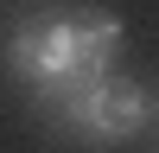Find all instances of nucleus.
Returning a JSON list of instances; mask_svg holds the SVG:
<instances>
[{
	"label": "nucleus",
	"mask_w": 159,
	"mask_h": 153,
	"mask_svg": "<svg viewBox=\"0 0 159 153\" xmlns=\"http://www.w3.org/2000/svg\"><path fill=\"white\" fill-rule=\"evenodd\" d=\"M121 58V19L102 7H45L13 26L7 38V70L32 96L38 115H51L64 96L102 83Z\"/></svg>",
	"instance_id": "nucleus-1"
},
{
	"label": "nucleus",
	"mask_w": 159,
	"mask_h": 153,
	"mask_svg": "<svg viewBox=\"0 0 159 153\" xmlns=\"http://www.w3.org/2000/svg\"><path fill=\"white\" fill-rule=\"evenodd\" d=\"M147 115H153V96L134 76H102V83L64 96L45 121L57 128V134H70L76 147H127V140L147 128Z\"/></svg>",
	"instance_id": "nucleus-2"
},
{
	"label": "nucleus",
	"mask_w": 159,
	"mask_h": 153,
	"mask_svg": "<svg viewBox=\"0 0 159 153\" xmlns=\"http://www.w3.org/2000/svg\"><path fill=\"white\" fill-rule=\"evenodd\" d=\"M153 109H159V96H153Z\"/></svg>",
	"instance_id": "nucleus-3"
}]
</instances>
